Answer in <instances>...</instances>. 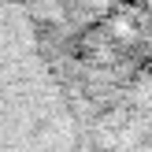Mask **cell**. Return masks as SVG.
<instances>
[{"mask_svg": "<svg viewBox=\"0 0 152 152\" xmlns=\"http://www.w3.org/2000/svg\"><path fill=\"white\" fill-rule=\"evenodd\" d=\"M145 4H152V0H145Z\"/></svg>", "mask_w": 152, "mask_h": 152, "instance_id": "1", "label": "cell"}]
</instances>
